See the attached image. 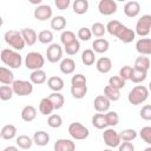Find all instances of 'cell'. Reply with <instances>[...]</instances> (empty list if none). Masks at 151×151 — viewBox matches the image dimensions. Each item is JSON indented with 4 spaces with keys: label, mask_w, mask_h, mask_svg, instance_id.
Listing matches in <instances>:
<instances>
[{
    "label": "cell",
    "mask_w": 151,
    "mask_h": 151,
    "mask_svg": "<svg viewBox=\"0 0 151 151\" xmlns=\"http://www.w3.org/2000/svg\"><path fill=\"white\" fill-rule=\"evenodd\" d=\"M53 38H54L53 37V33L50 29H44V31H40L38 33V40H39V42L45 44V45L51 44L53 41Z\"/></svg>",
    "instance_id": "40"
},
{
    "label": "cell",
    "mask_w": 151,
    "mask_h": 151,
    "mask_svg": "<svg viewBox=\"0 0 151 151\" xmlns=\"http://www.w3.org/2000/svg\"><path fill=\"white\" fill-rule=\"evenodd\" d=\"M120 25H122L120 21H118V20H111V21H109L107 25H106V32H109L111 35H114L116 31L118 29V27H119Z\"/></svg>",
    "instance_id": "51"
},
{
    "label": "cell",
    "mask_w": 151,
    "mask_h": 151,
    "mask_svg": "<svg viewBox=\"0 0 151 151\" xmlns=\"http://www.w3.org/2000/svg\"><path fill=\"white\" fill-rule=\"evenodd\" d=\"M118 9V5L116 2V0H100L98 2V11L100 14L109 17L112 15L117 12Z\"/></svg>",
    "instance_id": "10"
},
{
    "label": "cell",
    "mask_w": 151,
    "mask_h": 151,
    "mask_svg": "<svg viewBox=\"0 0 151 151\" xmlns=\"http://www.w3.org/2000/svg\"><path fill=\"white\" fill-rule=\"evenodd\" d=\"M110 106H111V100L104 94L97 96L93 100V107L97 112H104L105 113L110 110Z\"/></svg>",
    "instance_id": "13"
},
{
    "label": "cell",
    "mask_w": 151,
    "mask_h": 151,
    "mask_svg": "<svg viewBox=\"0 0 151 151\" xmlns=\"http://www.w3.org/2000/svg\"><path fill=\"white\" fill-rule=\"evenodd\" d=\"M80 58H81V63L85 66H91L96 63V52L91 48H86L85 51H83Z\"/></svg>",
    "instance_id": "32"
},
{
    "label": "cell",
    "mask_w": 151,
    "mask_h": 151,
    "mask_svg": "<svg viewBox=\"0 0 151 151\" xmlns=\"http://www.w3.org/2000/svg\"><path fill=\"white\" fill-rule=\"evenodd\" d=\"M32 138H33V142L37 146H45L50 142V134L44 130L35 131Z\"/></svg>",
    "instance_id": "23"
},
{
    "label": "cell",
    "mask_w": 151,
    "mask_h": 151,
    "mask_svg": "<svg viewBox=\"0 0 151 151\" xmlns=\"http://www.w3.org/2000/svg\"><path fill=\"white\" fill-rule=\"evenodd\" d=\"M48 97H50V99L52 100V103H53L55 110H59V109H61V107L64 106V104H65V98H64V96H63L60 92H53V93H51Z\"/></svg>",
    "instance_id": "36"
},
{
    "label": "cell",
    "mask_w": 151,
    "mask_h": 151,
    "mask_svg": "<svg viewBox=\"0 0 151 151\" xmlns=\"http://www.w3.org/2000/svg\"><path fill=\"white\" fill-rule=\"evenodd\" d=\"M47 125L52 129H59L63 125V118L61 116L57 113H51L47 118Z\"/></svg>",
    "instance_id": "39"
},
{
    "label": "cell",
    "mask_w": 151,
    "mask_h": 151,
    "mask_svg": "<svg viewBox=\"0 0 151 151\" xmlns=\"http://www.w3.org/2000/svg\"><path fill=\"white\" fill-rule=\"evenodd\" d=\"M4 39H5V42L9 47H12L13 50H17V51H21L26 46V42H25V40H24L22 34H21L20 31L8 29V31L5 32Z\"/></svg>",
    "instance_id": "3"
},
{
    "label": "cell",
    "mask_w": 151,
    "mask_h": 151,
    "mask_svg": "<svg viewBox=\"0 0 151 151\" xmlns=\"http://www.w3.org/2000/svg\"><path fill=\"white\" fill-rule=\"evenodd\" d=\"M110 47V42L104 39V38H97L93 42H92V50L96 52V53H105L107 52Z\"/></svg>",
    "instance_id": "26"
},
{
    "label": "cell",
    "mask_w": 151,
    "mask_h": 151,
    "mask_svg": "<svg viewBox=\"0 0 151 151\" xmlns=\"http://www.w3.org/2000/svg\"><path fill=\"white\" fill-rule=\"evenodd\" d=\"M91 122H92V125H93L96 129H98V130H104V129L109 127V124H107V120H106V116H105L104 112H98V113H96V114L92 117Z\"/></svg>",
    "instance_id": "21"
},
{
    "label": "cell",
    "mask_w": 151,
    "mask_h": 151,
    "mask_svg": "<svg viewBox=\"0 0 151 151\" xmlns=\"http://www.w3.org/2000/svg\"><path fill=\"white\" fill-rule=\"evenodd\" d=\"M20 32H21V34H22V38H24L26 45L33 46V45L37 42V40H38V34H37V32H35L33 28L25 27V28H22Z\"/></svg>",
    "instance_id": "17"
},
{
    "label": "cell",
    "mask_w": 151,
    "mask_h": 151,
    "mask_svg": "<svg viewBox=\"0 0 151 151\" xmlns=\"http://www.w3.org/2000/svg\"><path fill=\"white\" fill-rule=\"evenodd\" d=\"M53 149L55 151H73L76 149V144L71 139L60 138V139L55 140V143L53 145Z\"/></svg>",
    "instance_id": "16"
},
{
    "label": "cell",
    "mask_w": 151,
    "mask_h": 151,
    "mask_svg": "<svg viewBox=\"0 0 151 151\" xmlns=\"http://www.w3.org/2000/svg\"><path fill=\"white\" fill-rule=\"evenodd\" d=\"M64 85H65V83L60 77L53 76V77H50L47 79V86L53 92H60L64 88Z\"/></svg>",
    "instance_id": "27"
},
{
    "label": "cell",
    "mask_w": 151,
    "mask_h": 151,
    "mask_svg": "<svg viewBox=\"0 0 151 151\" xmlns=\"http://www.w3.org/2000/svg\"><path fill=\"white\" fill-rule=\"evenodd\" d=\"M14 74L9 67H0V83L4 85H12L14 83Z\"/></svg>",
    "instance_id": "22"
},
{
    "label": "cell",
    "mask_w": 151,
    "mask_h": 151,
    "mask_svg": "<svg viewBox=\"0 0 151 151\" xmlns=\"http://www.w3.org/2000/svg\"><path fill=\"white\" fill-rule=\"evenodd\" d=\"M123 11H124V14L126 17H129V18H136L139 14V12H140V4L138 1H134V0L127 1L124 5Z\"/></svg>",
    "instance_id": "15"
},
{
    "label": "cell",
    "mask_w": 151,
    "mask_h": 151,
    "mask_svg": "<svg viewBox=\"0 0 151 151\" xmlns=\"http://www.w3.org/2000/svg\"><path fill=\"white\" fill-rule=\"evenodd\" d=\"M0 58H1V61L9 68H14V70L19 68L22 64L21 54L17 50H13V48H4L1 51Z\"/></svg>",
    "instance_id": "1"
},
{
    "label": "cell",
    "mask_w": 151,
    "mask_h": 151,
    "mask_svg": "<svg viewBox=\"0 0 151 151\" xmlns=\"http://www.w3.org/2000/svg\"><path fill=\"white\" fill-rule=\"evenodd\" d=\"M118 149L119 151H134V145L131 142H122Z\"/></svg>",
    "instance_id": "54"
},
{
    "label": "cell",
    "mask_w": 151,
    "mask_h": 151,
    "mask_svg": "<svg viewBox=\"0 0 151 151\" xmlns=\"http://www.w3.org/2000/svg\"><path fill=\"white\" fill-rule=\"evenodd\" d=\"M20 116H21V119L24 122H27V123L33 122L37 118V109L34 106H32V105H26L21 110Z\"/></svg>",
    "instance_id": "25"
},
{
    "label": "cell",
    "mask_w": 151,
    "mask_h": 151,
    "mask_svg": "<svg viewBox=\"0 0 151 151\" xmlns=\"http://www.w3.org/2000/svg\"><path fill=\"white\" fill-rule=\"evenodd\" d=\"M60 72L64 74H72L76 70V61L72 58H64L59 65Z\"/></svg>",
    "instance_id": "19"
},
{
    "label": "cell",
    "mask_w": 151,
    "mask_h": 151,
    "mask_svg": "<svg viewBox=\"0 0 151 151\" xmlns=\"http://www.w3.org/2000/svg\"><path fill=\"white\" fill-rule=\"evenodd\" d=\"M150 66H151V60H150L146 55L140 54L139 57H137V58H136L133 68H137V70H140V71H145V72H147V71H149V68H150Z\"/></svg>",
    "instance_id": "29"
},
{
    "label": "cell",
    "mask_w": 151,
    "mask_h": 151,
    "mask_svg": "<svg viewBox=\"0 0 151 151\" xmlns=\"http://www.w3.org/2000/svg\"><path fill=\"white\" fill-rule=\"evenodd\" d=\"M46 58L50 63L54 64L61 60L63 58V48L59 44H50V46L46 50Z\"/></svg>",
    "instance_id": "11"
},
{
    "label": "cell",
    "mask_w": 151,
    "mask_h": 151,
    "mask_svg": "<svg viewBox=\"0 0 151 151\" xmlns=\"http://www.w3.org/2000/svg\"><path fill=\"white\" fill-rule=\"evenodd\" d=\"M66 27V19L63 15H55L51 19V28L54 31H63Z\"/></svg>",
    "instance_id": "34"
},
{
    "label": "cell",
    "mask_w": 151,
    "mask_h": 151,
    "mask_svg": "<svg viewBox=\"0 0 151 151\" xmlns=\"http://www.w3.org/2000/svg\"><path fill=\"white\" fill-rule=\"evenodd\" d=\"M15 143L19 146V149H22V150H28L34 144L33 138L28 137L27 134H20V136H18L17 139H15Z\"/></svg>",
    "instance_id": "31"
},
{
    "label": "cell",
    "mask_w": 151,
    "mask_h": 151,
    "mask_svg": "<svg viewBox=\"0 0 151 151\" xmlns=\"http://www.w3.org/2000/svg\"><path fill=\"white\" fill-rule=\"evenodd\" d=\"M91 32L94 37L97 38H101L104 37V34L106 33V26L101 22H93L91 26Z\"/></svg>",
    "instance_id": "41"
},
{
    "label": "cell",
    "mask_w": 151,
    "mask_h": 151,
    "mask_svg": "<svg viewBox=\"0 0 151 151\" xmlns=\"http://www.w3.org/2000/svg\"><path fill=\"white\" fill-rule=\"evenodd\" d=\"M14 96V91H13V87L9 86V85H1L0 86V99L6 101V100H9L12 99V97Z\"/></svg>",
    "instance_id": "38"
},
{
    "label": "cell",
    "mask_w": 151,
    "mask_h": 151,
    "mask_svg": "<svg viewBox=\"0 0 151 151\" xmlns=\"http://www.w3.org/2000/svg\"><path fill=\"white\" fill-rule=\"evenodd\" d=\"M149 91H151V81L149 83Z\"/></svg>",
    "instance_id": "57"
},
{
    "label": "cell",
    "mask_w": 151,
    "mask_h": 151,
    "mask_svg": "<svg viewBox=\"0 0 151 151\" xmlns=\"http://www.w3.org/2000/svg\"><path fill=\"white\" fill-rule=\"evenodd\" d=\"M87 84V79L84 74L81 73H77L74 76H72L71 78V85H86Z\"/></svg>",
    "instance_id": "49"
},
{
    "label": "cell",
    "mask_w": 151,
    "mask_h": 151,
    "mask_svg": "<svg viewBox=\"0 0 151 151\" xmlns=\"http://www.w3.org/2000/svg\"><path fill=\"white\" fill-rule=\"evenodd\" d=\"M103 140L105 143L106 146L109 147H118L119 144L122 143V139H120V134L118 131H116L113 127L109 126L106 129H104V132H103Z\"/></svg>",
    "instance_id": "6"
},
{
    "label": "cell",
    "mask_w": 151,
    "mask_h": 151,
    "mask_svg": "<svg viewBox=\"0 0 151 151\" xmlns=\"http://www.w3.org/2000/svg\"><path fill=\"white\" fill-rule=\"evenodd\" d=\"M150 31H151V14H144L138 19L134 32L137 35L143 38L149 35Z\"/></svg>",
    "instance_id": "8"
},
{
    "label": "cell",
    "mask_w": 151,
    "mask_h": 151,
    "mask_svg": "<svg viewBox=\"0 0 151 151\" xmlns=\"http://www.w3.org/2000/svg\"><path fill=\"white\" fill-rule=\"evenodd\" d=\"M132 70H133V67H131V66H129V65H125V66H123V67L119 70V76H120L124 80H130L131 74H132Z\"/></svg>",
    "instance_id": "52"
},
{
    "label": "cell",
    "mask_w": 151,
    "mask_h": 151,
    "mask_svg": "<svg viewBox=\"0 0 151 151\" xmlns=\"http://www.w3.org/2000/svg\"><path fill=\"white\" fill-rule=\"evenodd\" d=\"M122 142H132L137 138V131L133 129H125L119 132Z\"/></svg>",
    "instance_id": "42"
},
{
    "label": "cell",
    "mask_w": 151,
    "mask_h": 151,
    "mask_svg": "<svg viewBox=\"0 0 151 151\" xmlns=\"http://www.w3.org/2000/svg\"><path fill=\"white\" fill-rule=\"evenodd\" d=\"M104 96H106L111 101H117L120 98V90L114 88L111 85H106L104 87Z\"/></svg>",
    "instance_id": "35"
},
{
    "label": "cell",
    "mask_w": 151,
    "mask_h": 151,
    "mask_svg": "<svg viewBox=\"0 0 151 151\" xmlns=\"http://www.w3.org/2000/svg\"><path fill=\"white\" fill-rule=\"evenodd\" d=\"M146 77H147V72L140 71V70H137V68H133L130 80L132 83H134V84H139V83H143L146 79Z\"/></svg>",
    "instance_id": "37"
},
{
    "label": "cell",
    "mask_w": 151,
    "mask_h": 151,
    "mask_svg": "<svg viewBox=\"0 0 151 151\" xmlns=\"http://www.w3.org/2000/svg\"><path fill=\"white\" fill-rule=\"evenodd\" d=\"M54 5L59 11H66L71 5V0H54Z\"/></svg>",
    "instance_id": "53"
},
{
    "label": "cell",
    "mask_w": 151,
    "mask_h": 151,
    "mask_svg": "<svg viewBox=\"0 0 151 151\" xmlns=\"http://www.w3.org/2000/svg\"><path fill=\"white\" fill-rule=\"evenodd\" d=\"M17 127L13 125V124H7V125H4L1 131H0V136L2 139L5 140H11L13 138H15L17 136Z\"/></svg>",
    "instance_id": "28"
},
{
    "label": "cell",
    "mask_w": 151,
    "mask_h": 151,
    "mask_svg": "<svg viewBox=\"0 0 151 151\" xmlns=\"http://www.w3.org/2000/svg\"><path fill=\"white\" fill-rule=\"evenodd\" d=\"M136 50L139 54L151 55V38H140L136 42Z\"/></svg>",
    "instance_id": "14"
},
{
    "label": "cell",
    "mask_w": 151,
    "mask_h": 151,
    "mask_svg": "<svg viewBox=\"0 0 151 151\" xmlns=\"http://www.w3.org/2000/svg\"><path fill=\"white\" fill-rule=\"evenodd\" d=\"M139 116L142 119L144 120H151V104H146L144 106H142L140 111H139Z\"/></svg>",
    "instance_id": "50"
},
{
    "label": "cell",
    "mask_w": 151,
    "mask_h": 151,
    "mask_svg": "<svg viewBox=\"0 0 151 151\" xmlns=\"http://www.w3.org/2000/svg\"><path fill=\"white\" fill-rule=\"evenodd\" d=\"M114 37H117L122 42H124V44H130V42H132L133 40H134V38H136V32L132 29V28H129L127 26H125V25H120L119 27H118V29L116 31V33H114Z\"/></svg>",
    "instance_id": "9"
},
{
    "label": "cell",
    "mask_w": 151,
    "mask_h": 151,
    "mask_svg": "<svg viewBox=\"0 0 151 151\" xmlns=\"http://www.w3.org/2000/svg\"><path fill=\"white\" fill-rule=\"evenodd\" d=\"M64 50H65L66 54H68V55H74V54H77V53L79 52V50H80V42H79V40L77 39V40L72 41L71 44L64 46Z\"/></svg>",
    "instance_id": "43"
},
{
    "label": "cell",
    "mask_w": 151,
    "mask_h": 151,
    "mask_svg": "<svg viewBox=\"0 0 151 151\" xmlns=\"http://www.w3.org/2000/svg\"><path fill=\"white\" fill-rule=\"evenodd\" d=\"M87 93V85H71V94L76 99H83Z\"/></svg>",
    "instance_id": "33"
},
{
    "label": "cell",
    "mask_w": 151,
    "mask_h": 151,
    "mask_svg": "<svg viewBox=\"0 0 151 151\" xmlns=\"http://www.w3.org/2000/svg\"><path fill=\"white\" fill-rule=\"evenodd\" d=\"M125 81L120 76H112L110 79H109V85H111L112 87L114 88H118V90H122L125 87Z\"/></svg>",
    "instance_id": "44"
},
{
    "label": "cell",
    "mask_w": 151,
    "mask_h": 151,
    "mask_svg": "<svg viewBox=\"0 0 151 151\" xmlns=\"http://www.w3.org/2000/svg\"><path fill=\"white\" fill-rule=\"evenodd\" d=\"M90 4L87 0H74L72 4V9L76 14L78 15H83L88 11Z\"/></svg>",
    "instance_id": "30"
},
{
    "label": "cell",
    "mask_w": 151,
    "mask_h": 151,
    "mask_svg": "<svg viewBox=\"0 0 151 151\" xmlns=\"http://www.w3.org/2000/svg\"><path fill=\"white\" fill-rule=\"evenodd\" d=\"M74 40H77V38H76V34L72 31H64L61 33V35H60V41H61V44L64 46L71 44Z\"/></svg>",
    "instance_id": "46"
},
{
    "label": "cell",
    "mask_w": 151,
    "mask_h": 151,
    "mask_svg": "<svg viewBox=\"0 0 151 151\" xmlns=\"http://www.w3.org/2000/svg\"><path fill=\"white\" fill-rule=\"evenodd\" d=\"M92 32H91V28H87V27H80L78 33H77V37L81 40V41H88L91 38H92Z\"/></svg>",
    "instance_id": "47"
},
{
    "label": "cell",
    "mask_w": 151,
    "mask_h": 151,
    "mask_svg": "<svg viewBox=\"0 0 151 151\" xmlns=\"http://www.w3.org/2000/svg\"><path fill=\"white\" fill-rule=\"evenodd\" d=\"M29 80L34 84V85H41L47 80V76L46 72L42 68L39 70H34L32 71V73L29 74Z\"/></svg>",
    "instance_id": "24"
},
{
    "label": "cell",
    "mask_w": 151,
    "mask_h": 151,
    "mask_svg": "<svg viewBox=\"0 0 151 151\" xmlns=\"http://www.w3.org/2000/svg\"><path fill=\"white\" fill-rule=\"evenodd\" d=\"M45 65V57L39 52H28L25 57V66L31 70H39L42 68Z\"/></svg>",
    "instance_id": "4"
},
{
    "label": "cell",
    "mask_w": 151,
    "mask_h": 151,
    "mask_svg": "<svg viewBox=\"0 0 151 151\" xmlns=\"http://www.w3.org/2000/svg\"><path fill=\"white\" fill-rule=\"evenodd\" d=\"M14 94L19 96V97H26L29 96L33 92V83L29 80H14V83L12 84Z\"/></svg>",
    "instance_id": "7"
},
{
    "label": "cell",
    "mask_w": 151,
    "mask_h": 151,
    "mask_svg": "<svg viewBox=\"0 0 151 151\" xmlns=\"http://www.w3.org/2000/svg\"><path fill=\"white\" fill-rule=\"evenodd\" d=\"M105 116H106V120H107V124L109 126L111 127H114L119 124V116L117 112L114 111H107L105 112Z\"/></svg>",
    "instance_id": "45"
},
{
    "label": "cell",
    "mask_w": 151,
    "mask_h": 151,
    "mask_svg": "<svg viewBox=\"0 0 151 151\" xmlns=\"http://www.w3.org/2000/svg\"><path fill=\"white\" fill-rule=\"evenodd\" d=\"M139 137L149 145H151V126H144L139 131Z\"/></svg>",
    "instance_id": "48"
},
{
    "label": "cell",
    "mask_w": 151,
    "mask_h": 151,
    "mask_svg": "<svg viewBox=\"0 0 151 151\" xmlns=\"http://www.w3.org/2000/svg\"><path fill=\"white\" fill-rule=\"evenodd\" d=\"M70 136L76 140H84L90 136V130L79 122L71 123L68 126Z\"/></svg>",
    "instance_id": "5"
},
{
    "label": "cell",
    "mask_w": 151,
    "mask_h": 151,
    "mask_svg": "<svg viewBox=\"0 0 151 151\" xmlns=\"http://www.w3.org/2000/svg\"><path fill=\"white\" fill-rule=\"evenodd\" d=\"M54 109V105L52 103V100L50 99V97H45L40 100L39 103V112L42 114V116H50L52 112H53Z\"/></svg>",
    "instance_id": "20"
},
{
    "label": "cell",
    "mask_w": 151,
    "mask_h": 151,
    "mask_svg": "<svg viewBox=\"0 0 151 151\" xmlns=\"http://www.w3.org/2000/svg\"><path fill=\"white\" fill-rule=\"evenodd\" d=\"M18 145L17 146H7V147H5L4 149V151H18Z\"/></svg>",
    "instance_id": "55"
},
{
    "label": "cell",
    "mask_w": 151,
    "mask_h": 151,
    "mask_svg": "<svg viewBox=\"0 0 151 151\" xmlns=\"http://www.w3.org/2000/svg\"><path fill=\"white\" fill-rule=\"evenodd\" d=\"M53 9L50 5H38L33 12V15L39 21H46L52 18Z\"/></svg>",
    "instance_id": "12"
},
{
    "label": "cell",
    "mask_w": 151,
    "mask_h": 151,
    "mask_svg": "<svg viewBox=\"0 0 151 151\" xmlns=\"http://www.w3.org/2000/svg\"><path fill=\"white\" fill-rule=\"evenodd\" d=\"M149 87L144 85H137L131 88V91L127 94V100L130 104L137 106L143 103H145L149 98Z\"/></svg>",
    "instance_id": "2"
},
{
    "label": "cell",
    "mask_w": 151,
    "mask_h": 151,
    "mask_svg": "<svg viewBox=\"0 0 151 151\" xmlns=\"http://www.w3.org/2000/svg\"><path fill=\"white\" fill-rule=\"evenodd\" d=\"M117 1H119V2H124V1H126V0H117Z\"/></svg>",
    "instance_id": "58"
},
{
    "label": "cell",
    "mask_w": 151,
    "mask_h": 151,
    "mask_svg": "<svg viewBox=\"0 0 151 151\" xmlns=\"http://www.w3.org/2000/svg\"><path fill=\"white\" fill-rule=\"evenodd\" d=\"M28 2L29 4H32V5H41V2H42V0H28Z\"/></svg>",
    "instance_id": "56"
},
{
    "label": "cell",
    "mask_w": 151,
    "mask_h": 151,
    "mask_svg": "<svg viewBox=\"0 0 151 151\" xmlns=\"http://www.w3.org/2000/svg\"><path fill=\"white\" fill-rule=\"evenodd\" d=\"M96 68L98 72L105 74V73H109L112 68V61L110 58L107 57H101L99 58L97 61H96Z\"/></svg>",
    "instance_id": "18"
}]
</instances>
